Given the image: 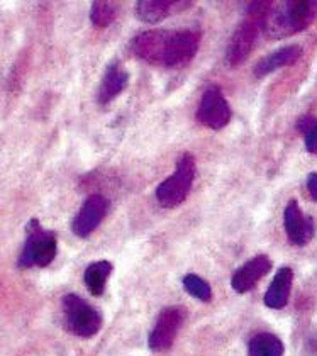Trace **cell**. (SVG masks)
<instances>
[{
    "instance_id": "obj_15",
    "label": "cell",
    "mask_w": 317,
    "mask_h": 356,
    "mask_svg": "<svg viewBox=\"0 0 317 356\" xmlns=\"http://www.w3.org/2000/svg\"><path fill=\"white\" fill-rule=\"evenodd\" d=\"M127 83H129V73H127L117 61H114V63H111L109 67H107L106 73H104L97 100H99L100 104L112 102L121 92L126 90Z\"/></svg>"
},
{
    "instance_id": "obj_18",
    "label": "cell",
    "mask_w": 317,
    "mask_h": 356,
    "mask_svg": "<svg viewBox=\"0 0 317 356\" xmlns=\"http://www.w3.org/2000/svg\"><path fill=\"white\" fill-rule=\"evenodd\" d=\"M248 356H284V343L270 332H261L251 338Z\"/></svg>"
},
{
    "instance_id": "obj_22",
    "label": "cell",
    "mask_w": 317,
    "mask_h": 356,
    "mask_svg": "<svg viewBox=\"0 0 317 356\" xmlns=\"http://www.w3.org/2000/svg\"><path fill=\"white\" fill-rule=\"evenodd\" d=\"M316 122L317 121L312 118V115H304V118L299 119V122H297V129H299L300 133H304V136H305V134H307L309 131L316 126Z\"/></svg>"
},
{
    "instance_id": "obj_23",
    "label": "cell",
    "mask_w": 317,
    "mask_h": 356,
    "mask_svg": "<svg viewBox=\"0 0 317 356\" xmlns=\"http://www.w3.org/2000/svg\"><path fill=\"white\" fill-rule=\"evenodd\" d=\"M307 191H309V193H311V199L317 200V173H309Z\"/></svg>"
},
{
    "instance_id": "obj_9",
    "label": "cell",
    "mask_w": 317,
    "mask_h": 356,
    "mask_svg": "<svg viewBox=\"0 0 317 356\" xmlns=\"http://www.w3.org/2000/svg\"><path fill=\"white\" fill-rule=\"evenodd\" d=\"M107 207H109V204H107V199L104 195L95 193V195L88 197L83 206L80 207L79 214L73 219V233L79 238H88L106 218Z\"/></svg>"
},
{
    "instance_id": "obj_2",
    "label": "cell",
    "mask_w": 317,
    "mask_h": 356,
    "mask_svg": "<svg viewBox=\"0 0 317 356\" xmlns=\"http://www.w3.org/2000/svg\"><path fill=\"white\" fill-rule=\"evenodd\" d=\"M272 6V2H251L248 14L236 28L226 48V63L229 67H238L251 55Z\"/></svg>"
},
{
    "instance_id": "obj_19",
    "label": "cell",
    "mask_w": 317,
    "mask_h": 356,
    "mask_svg": "<svg viewBox=\"0 0 317 356\" xmlns=\"http://www.w3.org/2000/svg\"><path fill=\"white\" fill-rule=\"evenodd\" d=\"M117 17V6L114 2H104L97 0L92 3L90 9V21L97 28H107Z\"/></svg>"
},
{
    "instance_id": "obj_5",
    "label": "cell",
    "mask_w": 317,
    "mask_h": 356,
    "mask_svg": "<svg viewBox=\"0 0 317 356\" xmlns=\"http://www.w3.org/2000/svg\"><path fill=\"white\" fill-rule=\"evenodd\" d=\"M61 312L67 331L79 338H92L102 327L100 312L75 293H68L61 299Z\"/></svg>"
},
{
    "instance_id": "obj_16",
    "label": "cell",
    "mask_w": 317,
    "mask_h": 356,
    "mask_svg": "<svg viewBox=\"0 0 317 356\" xmlns=\"http://www.w3.org/2000/svg\"><path fill=\"white\" fill-rule=\"evenodd\" d=\"M293 272L290 266H282L265 293V305L270 309H284L292 292Z\"/></svg>"
},
{
    "instance_id": "obj_17",
    "label": "cell",
    "mask_w": 317,
    "mask_h": 356,
    "mask_svg": "<svg viewBox=\"0 0 317 356\" xmlns=\"http://www.w3.org/2000/svg\"><path fill=\"white\" fill-rule=\"evenodd\" d=\"M111 272H112V263L107 260L95 261L87 266V270H85V275H83V280H85V285H87L88 292H90L92 296L95 297L102 296L104 290H106L107 280H109L111 277Z\"/></svg>"
},
{
    "instance_id": "obj_12",
    "label": "cell",
    "mask_w": 317,
    "mask_h": 356,
    "mask_svg": "<svg viewBox=\"0 0 317 356\" xmlns=\"http://www.w3.org/2000/svg\"><path fill=\"white\" fill-rule=\"evenodd\" d=\"M272 270V260L266 254H258L238 268L231 278V287L238 293L250 292L258 282Z\"/></svg>"
},
{
    "instance_id": "obj_11",
    "label": "cell",
    "mask_w": 317,
    "mask_h": 356,
    "mask_svg": "<svg viewBox=\"0 0 317 356\" xmlns=\"http://www.w3.org/2000/svg\"><path fill=\"white\" fill-rule=\"evenodd\" d=\"M284 226L287 231L290 243L295 246H305L316 233L314 219L305 216L300 211L299 204L295 200H290L284 212Z\"/></svg>"
},
{
    "instance_id": "obj_4",
    "label": "cell",
    "mask_w": 317,
    "mask_h": 356,
    "mask_svg": "<svg viewBox=\"0 0 317 356\" xmlns=\"http://www.w3.org/2000/svg\"><path fill=\"white\" fill-rule=\"evenodd\" d=\"M197 173L195 158L190 153L181 154L177 163L175 172L166 180L161 181L156 188V200L161 207L173 209L185 202L187 195L190 193L193 178Z\"/></svg>"
},
{
    "instance_id": "obj_14",
    "label": "cell",
    "mask_w": 317,
    "mask_h": 356,
    "mask_svg": "<svg viewBox=\"0 0 317 356\" xmlns=\"http://www.w3.org/2000/svg\"><path fill=\"white\" fill-rule=\"evenodd\" d=\"M300 56H302V48H300L299 44H290L285 46V48L277 49V51L261 58V60L254 65V76H257V79H263V76L270 75V73L277 72V70L290 67V65H293L295 61H299Z\"/></svg>"
},
{
    "instance_id": "obj_10",
    "label": "cell",
    "mask_w": 317,
    "mask_h": 356,
    "mask_svg": "<svg viewBox=\"0 0 317 356\" xmlns=\"http://www.w3.org/2000/svg\"><path fill=\"white\" fill-rule=\"evenodd\" d=\"M170 31L152 29L138 34L133 40V53L143 61L152 65H163V58L166 51V42H168Z\"/></svg>"
},
{
    "instance_id": "obj_13",
    "label": "cell",
    "mask_w": 317,
    "mask_h": 356,
    "mask_svg": "<svg viewBox=\"0 0 317 356\" xmlns=\"http://www.w3.org/2000/svg\"><path fill=\"white\" fill-rule=\"evenodd\" d=\"M190 2H175V0H139L134 7L136 17L146 24H156L168 17L175 10L185 9Z\"/></svg>"
},
{
    "instance_id": "obj_6",
    "label": "cell",
    "mask_w": 317,
    "mask_h": 356,
    "mask_svg": "<svg viewBox=\"0 0 317 356\" xmlns=\"http://www.w3.org/2000/svg\"><path fill=\"white\" fill-rule=\"evenodd\" d=\"M200 46V33L197 29L170 31L163 65L168 68H180L193 60Z\"/></svg>"
},
{
    "instance_id": "obj_1",
    "label": "cell",
    "mask_w": 317,
    "mask_h": 356,
    "mask_svg": "<svg viewBox=\"0 0 317 356\" xmlns=\"http://www.w3.org/2000/svg\"><path fill=\"white\" fill-rule=\"evenodd\" d=\"M316 0H287L272 6L263 24V31L272 40H284L302 33L316 21Z\"/></svg>"
},
{
    "instance_id": "obj_21",
    "label": "cell",
    "mask_w": 317,
    "mask_h": 356,
    "mask_svg": "<svg viewBox=\"0 0 317 356\" xmlns=\"http://www.w3.org/2000/svg\"><path fill=\"white\" fill-rule=\"evenodd\" d=\"M305 139V148H307V151L309 153H312V154H317V122H316V126L312 127L311 131H309L307 134H305L304 136Z\"/></svg>"
},
{
    "instance_id": "obj_3",
    "label": "cell",
    "mask_w": 317,
    "mask_h": 356,
    "mask_svg": "<svg viewBox=\"0 0 317 356\" xmlns=\"http://www.w3.org/2000/svg\"><path fill=\"white\" fill-rule=\"evenodd\" d=\"M58 236L53 231L44 229L38 219H31L26 226V241L19 254V268H44L56 258Z\"/></svg>"
},
{
    "instance_id": "obj_20",
    "label": "cell",
    "mask_w": 317,
    "mask_h": 356,
    "mask_svg": "<svg viewBox=\"0 0 317 356\" xmlns=\"http://www.w3.org/2000/svg\"><path fill=\"white\" fill-rule=\"evenodd\" d=\"M184 289L190 293L195 299L202 302H211L212 299V289L209 285V282L200 278L199 275L188 273L184 277Z\"/></svg>"
},
{
    "instance_id": "obj_8",
    "label": "cell",
    "mask_w": 317,
    "mask_h": 356,
    "mask_svg": "<svg viewBox=\"0 0 317 356\" xmlns=\"http://www.w3.org/2000/svg\"><path fill=\"white\" fill-rule=\"evenodd\" d=\"M185 319V311L181 307H166L158 316L152 334L148 338V346L153 351H166L172 348Z\"/></svg>"
},
{
    "instance_id": "obj_7",
    "label": "cell",
    "mask_w": 317,
    "mask_h": 356,
    "mask_svg": "<svg viewBox=\"0 0 317 356\" xmlns=\"http://www.w3.org/2000/svg\"><path fill=\"white\" fill-rule=\"evenodd\" d=\"M197 121L209 129L219 131L231 121V107L219 87H209L200 99Z\"/></svg>"
}]
</instances>
